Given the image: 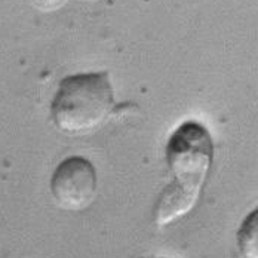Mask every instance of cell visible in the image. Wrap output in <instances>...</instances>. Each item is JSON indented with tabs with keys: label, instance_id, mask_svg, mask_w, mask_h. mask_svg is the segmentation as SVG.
Instances as JSON below:
<instances>
[{
	"label": "cell",
	"instance_id": "8992f818",
	"mask_svg": "<svg viewBox=\"0 0 258 258\" xmlns=\"http://www.w3.org/2000/svg\"><path fill=\"white\" fill-rule=\"evenodd\" d=\"M92 2H97V0H92Z\"/></svg>",
	"mask_w": 258,
	"mask_h": 258
},
{
	"label": "cell",
	"instance_id": "7a4b0ae2",
	"mask_svg": "<svg viewBox=\"0 0 258 258\" xmlns=\"http://www.w3.org/2000/svg\"><path fill=\"white\" fill-rule=\"evenodd\" d=\"M117 113L108 73H82L62 79L51 104L55 126L67 135H86Z\"/></svg>",
	"mask_w": 258,
	"mask_h": 258
},
{
	"label": "cell",
	"instance_id": "6da1fadb",
	"mask_svg": "<svg viewBox=\"0 0 258 258\" xmlns=\"http://www.w3.org/2000/svg\"><path fill=\"white\" fill-rule=\"evenodd\" d=\"M214 160V143L208 129L198 122H185L166 144V162L172 182L157 199L155 221L166 226L196 205Z\"/></svg>",
	"mask_w": 258,
	"mask_h": 258
},
{
	"label": "cell",
	"instance_id": "3957f363",
	"mask_svg": "<svg viewBox=\"0 0 258 258\" xmlns=\"http://www.w3.org/2000/svg\"><path fill=\"white\" fill-rule=\"evenodd\" d=\"M97 171L82 156L62 160L52 175V196L55 204L64 211L78 212L89 207L97 196Z\"/></svg>",
	"mask_w": 258,
	"mask_h": 258
},
{
	"label": "cell",
	"instance_id": "5b68a950",
	"mask_svg": "<svg viewBox=\"0 0 258 258\" xmlns=\"http://www.w3.org/2000/svg\"><path fill=\"white\" fill-rule=\"evenodd\" d=\"M67 0H31L34 8H37L42 12H53L59 9L62 5H66Z\"/></svg>",
	"mask_w": 258,
	"mask_h": 258
},
{
	"label": "cell",
	"instance_id": "277c9868",
	"mask_svg": "<svg viewBox=\"0 0 258 258\" xmlns=\"http://www.w3.org/2000/svg\"><path fill=\"white\" fill-rule=\"evenodd\" d=\"M257 211L249 214L237 233L239 255L242 258L257 257Z\"/></svg>",
	"mask_w": 258,
	"mask_h": 258
}]
</instances>
